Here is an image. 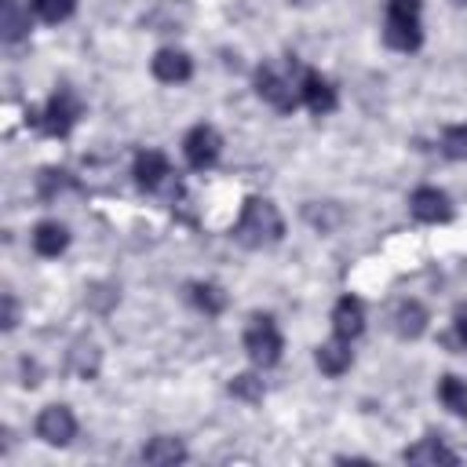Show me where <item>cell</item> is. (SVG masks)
Here are the masks:
<instances>
[{
  "instance_id": "21",
  "label": "cell",
  "mask_w": 467,
  "mask_h": 467,
  "mask_svg": "<svg viewBox=\"0 0 467 467\" xmlns=\"http://www.w3.org/2000/svg\"><path fill=\"white\" fill-rule=\"evenodd\" d=\"M441 153L452 161H467V124H452L441 131Z\"/></svg>"
},
{
  "instance_id": "14",
  "label": "cell",
  "mask_w": 467,
  "mask_h": 467,
  "mask_svg": "<svg viewBox=\"0 0 467 467\" xmlns=\"http://www.w3.org/2000/svg\"><path fill=\"white\" fill-rule=\"evenodd\" d=\"M66 244H69V234H66V226L62 223H36V230H33V248L40 252V255H58V252H66Z\"/></svg>"
},
{
  "instance_id": "18",
  "label": "cell",
  "mask_w": 467,
  "mask_h": 467,
  "mask_svg": "<svg viewBox=\"0 0 467 467\" xmlns=\"http://www.w3.org/2000/svg\"><path fill=\"white\" fill-rule=\"evenodd\" d=\"M438 398H441V405H445L449 412L467 416V383H463L460 376H441V383H438Z\"/></svg>"
},
{
  "instance_id": "6",
  "label": "cell",
  "mask_w": 467,
  "mask_h": 467,
  "mask_svg": "<svg viewBox=\"0 0 467 467\" xmlns=\"http://www.w3.org/2000/svg\"><path fill=\"white\" fill-rule=\"evenodd\" d=\"M219 150H223V139H219V131L208 128V124L190 128L186 139H182V153H186L190 168H212V164L219 161Z\"/></svg>"
},
{
  "instance_id": "19",
  "label": "cell",
  "mask_w": 467,
  "mask_h": 467,
  "mask_svg": "<svg viewBox=\"0 0 467 467\" xmlns=\"http://www.w3.org/2000/svg\"><path fill=\"white\" fill-rule=\"evenodd\" d=\"M190 299H193V306L204 310V314H219V310L226 306V296H223L219 285H190Z\"/></svg>"
},
{
  "instance_id": "2",
  "label": "cell",
  "mask_w": 467,
  "mask_h": 467,
  "mask_svg": "<svg viewBox=\"0 0 467 467\" xmlns=\"http://www.w3.org/2000/svg\"><path fill=\"white\" fill-rule=\"evenodd\" d=\"M383 40L394 51H416L423 44V22H420V0H387V26Z\"/></svg>"
},
{
  "instance_id": "25",
  "label": "cell",
  "mask_w": 467,
  "mask_h": 467,
  "mask_svg": "<svg viewBox=\"0 0 467 467\" xmlns=\"http://www.w3.org/2000/svg\"><path fill=\"white\" fill-rule=\"evenodd\" d=\"M4 328H15V299L4 296Z\"/></svg>"
},
{
  "instance_id": "17",
  "label": "cell",
  "mask_w": 467,
  "mask_h": 467,
  "mask_svg": "<svg viewBox=\"0 0 467 467\" xmlns=\"http://www.w3.org/2000/svg\"><path fill=\"white\" fill-rule=\"evenodd\" d=\"M405 460H409V463H456V456H452L438 438H423L420 445L405 449Z\"/></svg>"
},
{
  "instance_id": "8",
  "label": "cell",
  "mask_w": 467,
  "mask_h": 467,
  "mask_svg": "<svg viewBox=\"0 0 467 467\" xmlns=\"http://www.w3.org/2000/svg\"><path fill=\"white\" fill-rule=\"evenodd\" d=\"M299 99H303V106H306L310 113H317V117H325V113L336 109V88H332L321 73H314V69H303Z\"/></svg>"
},
{
  "instance_id": "16",
  "label": "cell",
  "mask_w": 467,
  "mask_h": 467,
  "mask_svg": "<svg viewBox=\"0 0 467 467\" xmlns=\"http://www.w3.org/2000/svg\"><path fill=\"white\" fill-rule=\"evenodd\" d=\"M142 460L146 463H179V460H186V449H182V441L161 434V438L142 445Z\"/></svg>"
},
{
  "instance_id": "11",
  "label": "cell",
  "mask_w": 467,
  "mask_h": 467,
  "mask_svg": "<svg viewBox=\"0 0 467 467\" xmlns=\"http://www.w3.org/2000/svg\"><path fill=\"white\" fill-rule=\"evenodd\" d=\"M190 73H193V62H190L186 51L164 47V51L153 55V77L161 84H182V80H190Z\"/></svg>"
},
{
  "instance_id": "24",
  "label": "cell",
  "mask_w": 467,
  "mask_h": 467,
  "mask_svg": "<svg viewBox=\"0 0 467 467\" xmlns=\"http://www.w3.org/2000/svg\"><path fill=\"white\" fill-rule=\"evenodd\" d=\"M452 328H456V339L467 347V306H460V310H456V321H452Z\"/></svg>"
},
{
  "instance_id": "23",
  "label": "cell",
  "mask_w": 467,
  "mask_h": 467,
  "mask_svg": "<svg viewBox=\"0 0 467 467\" xmlns=\"http://www.w3.org/2000/svg\"><path fill=\"white\" fill-rule=\"evenodd\" d=\"M230 394H237V398H244V401H259L263 398V379H255V376H237V379H230Z\"/></svg>"
},
{
  "instance_id": "5",
  "label": "cell",
  "mask_w": 467,
  "mask_h": 467,
  "mask_svg": "<svg viewBox=\"0 0 467 467\" xmlns=\"http://www.w3.org/2000/svg\"><path fill=\"white\" fill-rule=\"evenodd\" d=\"M77 117H80V102H77V95L69 91V88H58L51 99H47V109H44V117H33L47 135H69V128L77 124Z\"/></svg>"
},
{
  "instance_id": "22",
  "label": "cell",
  "mask_w": 467,
  "mask_h": 467,
  "mask_svg": "<svg viewBox=\"0 0 467 467\" xmlns=\"http://www.w3.org/2000/svg\"><path fill=\"white\" fill-rule=\"evenodd\" d=\"M77 0H33V11L44 18V22H66L73 15Z\"/></svg>"
},
{
  "instance_id": "3",
  "label": "cell",
  "mask_w": 467,
  "mask_h": 467,
  "mask_svg": "<svg viewBox=\"0 0 467 467\" xmlns=\"http://www.w3.org/2000/svg\"><path fill=\"white\" fill-rule=\"evenodd\" d=\"M244 350L263 368L277 365V358H281V332H277V325H274L270 314H255L248 321V328H244Z\"/></svg>"
},
{
  "instance_id": "13",
  "label": "cell",
  "mask_w": 467,
  "mask_h": 467,
  "mask_svg": "<svg viewBox=\"0 0 467 467\" xmlns=\"http://www.w3.org/2000/svg\"><path fill=\"white\" fill-rule=\"evenodd\" d=\"M317 368L325 372V376H339V372H347L350 368V339H332V343H321L317 347Z\"/></svg>"
},
{
  "instance_id": "7",
  "label": "cell",
  "mask_w": 467,
  "mask_h": 467,
  "mask_svg": "<svg viewBox=\"0 0 467 467\" xmlns=\"http://www.w3.org/2000/svg\"><path fill=\"white\" fill-rule=\"evenodd\" d=\"M36 434L47 441V445H66L73 441L77 434V420L66 405H47L40 416H36Z\"/></svg>"
},
{
  "instance_id": "4",
  "label": "cell",
  "mask_w": 467,
  "mask_h": 467,
  "mask_svg": "<svg viewBox=\"0 0 467 467\" xmlns=\"http://www.w3.org/2000/svg\"><path fill=\"white\" fill-rule=\"evenodd\" d=\"M299 80H303V73H299ZM299 80H292V77H285V73H277L274 66H259V73H255V91H259V99H266L274 109H296L303 99H299Z\"/></svg>"
},
{
  "instance_id": "15",
  "label": "cell",
  "mask_w": 467,
  "mask_h": 467,
  "mask_svg": "<svg viewBox=\"0 0 467 467\" xmlns=\"http://www.w3.org/2000/svg\"><path fill=\"white\" fill-rule=\"evenodd\" d=\"M394 328H398V336L416 339V336L427 328V310H423L416 299H405V303L394 310Z\"/></svg>"
},
{
  "instance_id": "12",
  "label": "cell",
  "mask_w": 467,
  "mask_h": 467,
  "mask_svg": "<svg viewBox=\"0 0 467 467\" xmlns=\"http://www.w3.org/2000/svg\"><path fill=\"white\" fill-rule=\"evenodd\" d=\"M131 175H135V182H139L142 190H157V186L171 175V171H168V157L157 153V150H142V153L135 157Z\"/></svg>"
},
{
  "instance_id": "1",
  "label": "cell",
  "mask_w": 467,
  "mask_h": 467,
  "mask_svg": "<svg viewBox=\"0 0 467 467\" xmlns=\"http://www.w3.org/2000/svg\"><path fill=\"white\" fill-rule=\"evenodd\" d=\"M281 234H285V223H281V212L274 208V201L248 197L241 208V219L234 226V237L248 248H266V244L281 241Z\"/></svg>"
},
{
  "instance_id": "10",
  "label": "cell",
  "mask_w": 467,
  "mask_h": 467,
  "mask_svg": "<svg viewBox=\"0 0 467 467\" xmlns=\"http://www.w3.org/2000/svg\"><path fill=\"white\" fill-rule=\"evenodd\" d=\"M365 328V306L358 296H343L336 306H332V332L339 339H358Z\"/></svg>"
},
{
  "instance_id": "9",
  "label": "cell",
  "mask_w": 467,
  "mask_h": 467,
  "mask_svg": "<svg viewBox=\"0 0 467 467\" xmlns=\"http://www.w3.org/2000/svg\"><path fill=\"white\" fill-rule=\"evenodd\" d=\"M409 212H412L420 223H445V219L452 215V204H449V197H445L438 186H420V190H412V197H409Z\"/></svg>"
},
{
  "instance_id": "20",
  "label": "cell",
  "mask_w": 467,
  "mask_h": 467,
  "mask_svg": "<svg viewBox=\"0 0 467 467\" xmlns=\"http://www.w3.org/2000/svg\"><path fill=\"white\" fill-rule=\"evenodd\" d=\"M0 29H4V40H18L29 29V18L22 15L18 0H4V22H0Z\"/></svg>"
}]
</instances>
